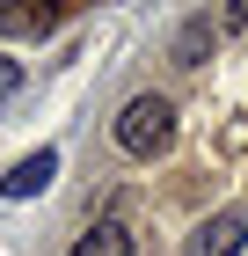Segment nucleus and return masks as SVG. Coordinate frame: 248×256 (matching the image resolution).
<instances>
[{
  "mask_svg": "<svg viewBox=\"0 0 248 256\" xmlns=\"http://www.w3.org/2000/svg\"><path fill=\"white\" fill-rule=\"evenodd\" d=\"M110 139H117V154H132V161L168 154V146H175V96H161V88H139V96L117 110Z\"/></svg>",
  "mask_w": 248,
  "mask_h": 256,
  "instance_id": "1",
  "label": "nucleus"
},
{
  "mask_svg": "<svg viewBox=\"0 0 248 256\" xmlns=\"http://www.w3.org/2000/svg\"><path fill=\"white\" fill-rule=\"evenodd\" d=\"M248 249V212H212L190 234V256H241Z\"/></svg>",
  "mask_w": 248,
  "mask_h": 256,
  "instance_id": "2",
  "label": "nucleus"
},
{
  "mask_svg": "<svg viewBox=\"0 0 248 256\" xmlns=\"http://www.w3.org/2000/svg\"><path fill=\"white\" fill-rule=\"evenodd\" d=\"M58 176V154L51 146H37V154H22L7 176H0V198H29V190H44V183Z\"/></svg>",
  "mask_w": 248,
  "mask_h": 256,
  "instance_id": "3",
  "label": "nucleus"
},
{
  "mask_svg": "<svg viewBox=\"0 0 248 256\" xmlns=\"http://www.w3.org/2000/svg\"><path fill=\"white\" fill-rule=\"evenodd\" d=\"M73 256H132V227L124 220H95L88 234H73Z\"/></svg>",
  "mask_w": 248,
  "mask_h": 256,
  "instance_id": "4",
  "label": "nucleus"
},
{
  "mask_svg": "<svg viewBox=\"0 0 248 256\" xmlns=\"http://www.w3.org/2000/svg\"><path fill=\"white\" fill-rule=\"evenodd\" d=\"M219 44V30H212V15H190L183 30H175V66L190 74V66H205V52Z\"/></svg>",
  "mask_w": 248,
  "mask_h": 256,
  "instance_id": "5",
  "label": "nucleus"
},
{
  "mask_svg": "<svg viewBox=\"0 0 248 256\" xmlns=\"http://www.w3.org/2000/svg\"><path fill=\"white\" fill-rule=\"evenodd\" d=\"M0 30L7 37H44V30H58L51 8H0Z\"/></svg>",
  "mask_w": 248,
  "mask_h": 256,
  "instance_id": "6",
  "label": "nucleus"
},
{
  "mask_svg": "<svg viewBox=\"0 0 248 256\" xmlns=\"http://www.w3.org/2000/svg\"><path fill=\"white\" fill-rule=\"evenodd\" d=\"M15 88H22V59H15V52H0V96H15Z\"/></svg>",
  "mask_w": 248,
  "mask_h": 256,
  "instance_id": "7",
  "label": "nucleus"
}]
</instances>
